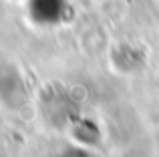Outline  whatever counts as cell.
Listing matches in <instances>:
<instances>
[{
	"instance_id": "6da1fadb",
	"label": "cell",
	"mask_w": 159,
	"mask_h": 157,
	"mask_svg": "<svg viewBox=\"0 0 159 157\" xmlns=\"http://www.w3.org/2000/svg\"><path fill=\"white\" fill-rule=\"evenodd\" d=\"M65 0H30V14L39 22H54L62 14Z\"/></svg>"
}]
</instances>
